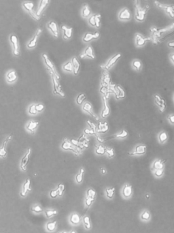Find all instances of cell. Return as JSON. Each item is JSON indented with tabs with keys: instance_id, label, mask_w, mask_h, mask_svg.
I'll list each match as a JSON object with an SVG mask.
<instances>
[{
	"instance_id": "3",
	"label": "cell",
	"mask_w": 174,
	"mask_h": 233,
	"mask_svg": "<svg viewBox=\"0 0 174 233\" xmlns=\"http://www.w3.org/2000/svg\"><path fill=\"white\" fill-rule=\"evenodd\" d=\"M42 58H43V60H44V62L46 65V67L48 68V69L49 70L50 72L52 73L59 80L60 77L59 76V74H58V73H57L56 69H55V65H54V64H53V63L51 62V60L49 59V57H48L47 54H46V53H44V54H42Z\"/></svg>"
},
{
	"instance_id": "37",
	"label": "cell",
	"mask_w": 174,
	"mask_h": 233,
	"mask_svg": "<svg viewBox=\"0 0 174 233\" xmlns=\"http://www.w3.org/2000/svg\"><path fill=\"white\" fill-rule=\"evenodd\" d=\"M158 139L161 144H164L168 140V134L165 131H162L158 135Z\"/></svg>"
},
{
	"instance_id": "42",
	"label": "cell",
	"mask_w": 174,
	"mask_h": 233,
	"mask_svg": "<svg viewBox=\"0 0 174 233\" xmlns=\"http://www.w3.org/2000/svg\"><path fill=\"white\" fill-rule=\"evenodd\" d=\"M63 70L65 72H73L74 68H73V65H72V61H69V62H67V63H65V64L63 65Z\"/></svg>"
},
{
	"instance_id": "5",
	"label": "cell",
	"mask_w": 174,
	"mask_h": 233,
	"mask_svg": "<svg viewBox=\"0 0 174 233\" xmlns=\"http://www.w3.org/2000/svg\"><path fill=\"white\" fill-rule=\"evenodd\" d=\"M50 74H51V76H52V82H53V87H54V91H53V93H54L55 94H56V95L61 96V97L63 98V97H65V93L62 90L61 85L59 84V79H58L54 74L51 73V72H50Z\"/></svg>"
},
{
	"instance_id": "38",
	"label": "cell",
	"mask_w": 174,
	"mask_h": 233,
	"mask_svg": "<svg viewBox=\"0 0 174 233\" xmlns=\"http://www.w3.org/2000/svg\"><path fill=\"white\" fill-rule=\"evenodd\" d=\"M84 169L83 168H81L80 169L78 173L76 174V177H75V180L78 184H80L83 183V179H84Z\"/></svg>"
},
{
	"instance_id": "8",
	"label": "cell",
	"mask_w": 174,
	"mask_h": 233,
	"mask_svg": "<svg viewBox=\"0 0 174 233\" xmlns=\"http://www.w3.org/2000/svg\"><path fill=\"white\" fill-rule=\"evenodd\" d=\"M156 6L159 8L163 9L165 13L171 18H174V5H166L162 4L157 1L154 2Z\"/></svg>"
},
{
	"instance_id": "11",
	"label": "cell",
	"mask_w": 174,
	"mask_h": 233,
	"mask_svg": "<svg viewBox=\"0 0 174 233\" xmlns=\"http://www.w3.org/2000/svg\"><path fill=\"white\" fill-rule=\"evenodd\" d=\"M68 222L71 225L76 226L82 223V217L78 213L73 212L69 215L68 217Z\"/></svg>"
},
{
	"instance_id": "45",
	"label": "cell",
	"mask_w": 174,
	"mask_h": 233,
	"mask_svg": "<svg viewBox=\"0 0 174 233\" xmlns=\"http://www.w3.org/2000/svg\"><path fill=\"white\" fill-rule=\"evenodd\" d=\"M128 137V132L125 130H122L120 132L113 136L114 138H125Z\"/></svg>"
},
{
	"instance_id": "57",
	"label": "cell",
	"mask_w": 174,
	"mask_h": 233,
	"mask_svg": "<svg viewBox=\"0 0 174 233\" xmlns=\"http://www.w3.org/2000/svg\"><path fill=\"white\" fill-rule=\"evenodd\" d=\"M167 119L170 121L171 124L174 125V114H171V115H169Z\"/></svg>"
},
{
	"instance_id": "16",
	"label": "cell",
	"mask_w": 174,
	"mask_h": 233,
	"mask_svg": "<svg viewBox=\"0 0 174 233\" xmlns=\"http://www.w3.org/2000/svg\"><path fill=\"white\" fill-rule=\"evenodd\" d=\"M57 225H58V223L57 220L48 221V222L46 223L44 226L46 231L49 233L55 232L57 230Z\"/></svg>"
},
{
	"instance_id": "4",
	"label": "cell",
	"mask_w": 174,
	"mask_h": 233,
	"mask_svg": "<svg viewBox=\"0 0 174 233\" xmlns=\"http://www.w3.org/2000/svg\"><path fill=\"white\" fill-rule=\"evenodd\" d=\"M31 182L30 178L26 179V180L23 183V185H22L21 190L20 191V193H19V195H20L21 198H25L26 196H27V194L29 192H31V190H32V189H31Z\"/></svg>"
},
{
	"instance_id": "49",
	"label": "cell",
	"mask_w": 174,
	"mask_h": 233,
	"mask_svg": "<svg viewBox=\"0 0 174 233\" xmlns=\"http://www.w3.org/2000/svg\"><path fill=\"white\" fill-rule=\"evenodd\" d=\"M87 124L88 125L89 127H90L91 129L93 130L94 131V132L95 133V135L97 136V137H99V136L97 134V125L96 124H95V123L92 122V121H87Z\"/></svg>"
},
{
	"instance_id": "55",
	"label": "cell",
	"mask_w": 174,
	"mask_h": 233,
	"mask_svg": "<svg viewBox=\"0 0 174 233\" xmlns=\"http://www.w3.org/2000/svg\"><path fill=\"white\" fill-rule=\"evenodd\" d=\"M35 108H36V111H37L38 113H41L42 111L44 109V106L43 104H38L35 105Z\"/></svg>"
},
{
	"instance_id": "52",
	"label": "cell",
	"mask_w": 174,
	"mask_h": 233,
	"mask_svg": "<svg viewBox=\"0 0 174 233\" xmlns=\"http://www.w3.org/2000/svg\"><path fill=\"white\" fill-rule=\"evenodd\" d=\"M49 197L52 199H55L59 197V194L57 189L51 190L49 191Z\"/></svg>"
},
{
	"instance_id": "64",
	"label": "cell",
	"mask_w": 174,
	"mask_h": 233,
	"mask_svg": "<svg viewBox=\"0 0 174 233\" xmlns=\"http://www.w3.org/2000/svg\"><path fill=\"white\" fill-rule=\"evenodd\" d=\"M173 99H174V93H173Z\"/></svg>"
},
{
	"instance_id": "40",
	"label": "cell",
	"mask_w": 174,
	"mask_h": 233,
	"mask_svg": "<svg viewBox=\"0 0 174 233\" xmlns=\"http://www.w3.org/2000/svg\"><path fill=\"white\" fill-rule=\"evenodd\" d=\"M95 153L97 155H104L106 153V147L101 144H98L96 145Z\"/></svg>"
},
{
	"instance_id": "48",
	"label": "cell",
	"mask_w": 174,
	"mask_h": 233,
	"mask_svg": "<svg viewBox=\"0 0 174 233\" xmlns=\"http://www.w3.org/2000/svg\"><path fill=\"white\" fill-rule=\"evenodd\" d=\"M96 196H97V192L93 188H88V190H87L86 193V196L95 199Z\"/></svg>"
},
{
	"instance_id": "46",
	"label": "cell",
	"mask_w": 174,
	"mask_h": 233,
	"mask_svg": "<svg viewBox=\"0 0 174 233\" xmlns=\"http://www.w3.org/2000/svg\"><path fill=\"white\" fill-rule=\"evenodd\" d=\"M95 201V199L92 198H89L88 196H86L85 198H84V206H85L86 208L88 209L90 208Z\"/></svg>"
},
{
	"instance_id": "25",
	"label": "cell",
	"mask_w": 174,
	"mask_h": 233,
	"mask_svg": "<svg viewBox=\"0 0 174 233\" xmlns=\"http://www.w3.org/2000/svg\"><path fill=\"white\" fill-rule=\"evenodd\" d=\"M103 107H104V108L103 109L101 116V118L104 119V118L107 117L108 116L110 115V107H109L108 100L105 96L103 97Z\"/></svg>"
},
{
	"instance_id": "15",
	"label": "cell",
	"mask_w": 174,
	"mask_h": 233,
	"mask_svg": "<svg viewBox=\"0 0 174 233\" xmlns=\"http://www.w3.org/2000/svg\"><path fill=\"white\" fill-rule=\"evenodd\" d=\"M121 56H122V55L120 54V53H116V54L114 55V56H112L110 59L108 60L107 64L105 65V67H104L105 69L110 70V68H112L114 65L116 64V62H118V61L120 59Z\"/></svg>"
},
{
	"instance_id": "63",
	"label": "cell",
	"mask_w": 174,
	"mask_h": 233,
	"mask_svg": "<svg viewBox=\"0 0 174 233\" xmlns=\"http://www.w3.org/2000/svg\"><path fill=\"white\" fill-rule=\"evenodd\" d=\"M146 198H150V195H149V194H146Z\"/></svg>"
},
{
	"instance_id": "31",
	"label": "cell",
	"mask_w": 174,
	"mask_h": 233,
	"mask_svg": "<svg viewBox=\"0 0 174 233\" xmlns=\"http://www.w3.org/2000/svg\"><path fill=\"white\" fill-rule=\"evenodd\" d=\"M17 80V75L14 70H11L6 74V81L9 83H13Z\"/></svg>"
},
{
	"instance_id": "61",
	"label": "cell",
	"mask_w": 174,
	"mask_h": 233,
	"mask_svg": "<svg viewBox=\"0 0 174 233\" xmlns=\"http://www.w3.org/2000/svg\"><path fill=\"white\" fill-rule=\"evenodd\" d=\"M69 233H77V232L75 230H72L71 231L69 232Z\"/></svg>"
},
{
	"instance_id": "44",
	"label": "cell",
	"mask_w": 174,
	"mask_h": 233,
	"mask_svg": "<svg viewBox=\"0 0 174 233\" xmlns=\"http://www.w3.org/2000/svg\"><path fill=\"white\" fill-rule=\"evenodd\" d=\"M57 190L58 191V194H59V197L62 198L63 196L64 195L65 191V186L63 183H59L57 187Z\"/></svg>"
},
{
	"instance_id": "33",
	"label": "cell",
	"mask_w": 174,
	"mask_h": 233,
	"mask_svg": "<svg viewBox=\"0 0 174 233\" xmlns=\"http://www.w3.org/2000/svg\"><path fill=\"white\" fill-rule=\"evenodd\" d=\"M164 162L161 159H156L153 162L152 164V169L153 171L155 170H163Z\"/></svg>"
},
{
	"instance_id": "26",
	"label": "cell",
	"mask_w": 174,
	"mask_h": 233,
	"mask_svg": "<svg viewBox=\"0 0 174 233\" xmlns=\"http://www.w3.org/2000/svg\"><path fill=\"white\" fill-rule=\"evenodd\" d=\"M58 214H59V211L57 209L48 208L44 211V215L48 219H50V218L55 217V216L57 215Z\"/></svg>"
},
{
	"instance_id": "62",
	"label": "cell",
	"mask_w": 174,
	"mask_h": 233,
	"mask_svg": "<svg viewBox=\"0 0 174 233\" xmlns=\"http://www.w3.org/2000/svg\"><path fill=\"white\" fill-rule=\"evenodd\" d=\"M59 233H69L67 231H66V230H62V231L59 232Z\"/></svg>"
},
{
	"instance_id": "36",
	"label": "cell",
	"mask_w": 174,
	"mask_h": 233,
	"mask_svg": "<svg viewBox=\"0 0 174 233\" xmlns=\"http://www.w3.org/2000/svg\"><path fill=\"white\" fill-rule=\"evenodd\" d=\"M91 14V10L88 4H84L82 10V16L84 18H89Z\"/></svg>"
},
{
	"instance_id": "22",
	"label": "cell",
	"mask_w": 174,
	"mask_h": 233,
	"mask_svg": "<svg viewBox=\"0 0 174 233\" xmlns=\"http://www.w3.org/2000/svg\"><path fill=\"white\" fill-rule=\"evenodd\" d=\"M100 34L99 32H95L94 33L87 32L85 33V34H84V37L83 38V42H89L93 40H97V39H98L99 38H100Z\"/></svg>"
},
{
	"instance_id": "56",
	"label": "cell",
	"mask_w": 174,
	"mask_h": 233,
	"mask_svg": "<svg viewBox=\"0 0 174 233\" xmlns=\"http://www.w3.org/2000/svg\"><path fill=\"white\" fill-rule=\"evenodd\" d=\"M84 132L86 135H95V133L94 132V131L91 129V128H86V129H84Z\"/></svg>"
},
{
	"instance_id": "21",
	"label": "cell",
	"mask_w": 174,
	"mask_h": 233,
	"mask_svg": "<svg viewBox=\"0 0 174 233\" xmlns=\"http://www.w3.org/2000/svg\"><path fill=\"white\" fill-rule=\"evenodd\" d=\"M61 30L63 31V37L64 40H68L70 39L72 36V33H73V27H68L63 25L61 26Z\"/></svg>"
},
{
	"instance_id": "14",
	"label": "cell",
	"mask_w": 174,
	"mask_h": 233,
	"mask_svg": "<svg viewBox=\"0 0 174 233\" xmlns=\"http://www.w3.org/2000/svg\"><path fill=\"white\" fill-rule=\"evenodd\" d=\"M42 32V29L41 28L38 29L37 31H35L34 36H33V38H31V40L27 44V48H35L36 46H37L38 38H39L40 36L41 35Z\"/></svg>"
},
{
	"instance_id": "54",
	"label": "cell",
	"mask_w": 174,
	"mask_h": 233,
	"mask_svg": "<svg viewBox=\"0 0 174 233\" xmlns=\"http://www.w3.org/2000/svg\"><path fill=\"white\" fill-rule=\"evenodd\" d=\"M163 173H164L163 170H155V171H154V176L156 177H159V178L163 176Z\"/></svg>"
},
{
	"instance_id": "10",
	"label": "cell",
	"mask_w": 174,
	"mask_h": 233,
	"mask_svg": "<svg viewBox=\"0 0 174 233\" xmlns=\"http://www.w3.org/2000/svg\"><path fill=\"white\" fill-rule=\"evenodd\" d=\"M147 152L146 145L144 144H139L135 147L129 153V155H144Z\"/></svg>"
},
{
	"instance_id": "35",
	"label": "cell",
	"mask_w": 174,
	"mask_h": 233,
	"mask_svg": "<svg viewBox=\"0 0 174 233\" xmlns=\"http://www.w3.org/2000/svg\"><path fill=\"white\" fill-rule=\"evenodd\" d=\"M109 127L108 123L106 122H100L97 128V133H105L108 132Z\"/></svg>"
},
{
	"instance_id": "59",
	"label": "cell",
	"mask_w": 174,
	"mask_h": 233,
	"mask_svg": "<svg viewBox=\"0 0 174 233\" xmlns=\"http://www.w3.org/2000/svg\"><path fill=\"white\" fill-rule=\"evenodd\" d=\"M168 47L170 48H174V41H171V42L168 43Z\"/></svg>"
},
{
	"instance_id": "29",
	"label": "cell",
	"mask_w": 174,
	"mask_h": 233,
	"mask_svg": "<svg viewBox=\"0 0 174 233\" xmlns=\"http://www.w3.org/2000/svg\"><path fill=\"white\" fill-rule=\"evenodd\" d=\"M72 65H73V68H74L73 73L74 75H78L80 72V67H81L80 63L78 59L76 57H72Z\"/></svg>"
},
{
	"instance_id": "1",
	"label": "cell",
	"mask_w": 174,
	"mask_h": 233,
	"mask_svg": "<svg viewBox=\"0 0 174 233\" xmlns=\"http://www.w3.org/2000/svg\"><path fill=\"white\" fill-rule=\"evenodd\" d=\"M135 8V19L137 21L143 22L146 19V15L147 12L149 9V6H147L144 8H142L140 6L139 0H134Z\"/></svg>"
},
{
	"instance_id": "50",
	"label": "cell",
	"mask_w": 174,
	"mask_h": 233,
	"mask_svg": "<svg viewBox=\"0 0 174 233\" xmlns=\"http://www.w3.org/2000/svg\"><path fill=\"white\" fill-rule=\"evenodd\" d=\"M35 105L36 104H31L29 107V109H28L29 114H30V115H35L38 113L37 111H36Z\"/></svg>"
},
{
	"instance_id": "9",
	"label": "cell",
	"mask_w": 174,
	"mask_h": 233,
	"mask_svg": "<svg viewBox=\"0 0 174 233\" xmlns=\"http://www.w3.org/2000/svg\"><path fill=\"white\" fill-rule=\"evenodd\" d=\"M154 102H155L157 107L159 109L161 112H164L166 108V101L163 97L161 96L159 94H155L154 96Z\"/></svg>"
},
{
	"instance_id": "27",
	"label": "cell",
	"mask_w": 174,
	"mask_h": 233,
	"mask_svg": "<svg viewBox=\"0 0 174 233\" xmlns=\"http://www.w3.org/2000/svg\"><path fill=\"white\" fill-rule=\"evenodd\" d=\"M31 212H32L33 214L35 215H40L44 213V208L42 207V205H40L39 203H35L31 205L30 208Z\"/></svg>"
},
{
	"instance_id": "34",
	"label": "cell",
	"mask_w": 174,
	"mask_h": 233,
	"mask_svg": "<svg viewBox=\"0 0 174 233\" xmlns=\"http://www.w3.org/2000/svg\"><path fill=\"white\" fill-rule=\"evenodd\" d=\"M82 222H83V226L86 230H89L91 229L92 228V225H91V219L90 217L88 215H84L83 217H82Z\"/></svg>"
},
{
	"instance_id": "19",
	"label": "cell",
	"mask_w": 174,
	"mask_h": 233,
	"mask_svg": "<svg viewBox=\"0 0 174 233\" xmlns=\"http://www.w3.org/2000/svg\"><path fill=\"white\" fill-rule=\"evenodd\" d=\"M131 18V14L127 8H123L118 14V19L121 21H129Z\"/></svg>"
},
{
	"instance_id": "58",
	"label": "cell",
	"mask_w": 174,
	"mask_h": 233,
	"mask_svg": "<svg viewBox=\"0 0 174 233\" xmlns=\"http://www.w3.org/2000/svg\"><path fill=\"white\" fill-rule=\"evenodd\" d=\"M100 171H101V173L102 174H105L106 173H107V170H106L105 168H101Z\"/></svg>"
},
{
	"instance_id": "23",
	"label": "cell",
	"mask_w": 174,
	"mask_h": 233,
	"mask_svg": "<svg viewBox=\"0 0 174 233\" xmlns=\"http://www.w3.org/2000/svg\"><path fill=\"white\" fill-rule=\"evenodd\" d=\"M80 57L81 58L88 57L92 59H95V54H94L93 47H92L91 46H88V47L86 48V49L84 50V51L83 54L80 55Z\"/></svg>"
},
{
	"instance_id": "13",
	"label": "cell",
	"mask_w": 174,
	"mask_h": 233,
	"mask_svg": "<svg viewBox=\"0 0 174 233\" xmlns=\"http://www.w3.org/2000/svg\"><path fill=\"white\" fill-rule=\"evenodd\" d=\"M88 23L91 26L95 27L97 28H100L101 25V14H95L89 16Z\"/></svg>"
},
{
	"instance_id": "39",
	"label": "cell",
	"mask_w": 174,
	"mask_h": 233,
	"mask_svg": "<svg viewBox=\"0 0 174 233\" xmlns=\"http://www.w3.org/2000/svg\"><path fill=\"white\" fill-rule=\"evenodd\" d=\"M116 96L118 99H123L125 97V92L121 86L118 85L116 89Z\"/></svg>"
},
{
	"instance_id": "47",
	"label": "cell",
	"mask_w": 174,
	"mask_h": 233,
	"mask_svg": "<svg viewBox=\"0 0 174 233\" xmlns=\"http://www.w3.org/2000/svg\"><path fill=\"white\" fill-rule=\"evenodd\" d=\"M86 98V96L84 93H80L76 98V103L78 105H83L84 100Z\"/></svg>"
},
{
	"instance_id": "2",
	"label": "cell",
	"mask_w": 174,
	"mask_h": 233,
	"mask_svg": "<svg viewBox=\"0 0 174 233\" xmlns=\"http://www.w3.org/2000/svg\"><path fill=\"white\" fill-rule=\"evenodd\" d=\"M61 148L63 150H69V151H72L77 155H79L81 154L82 151L80 149H79L78 147H77L71 142V140H69L67 138H65L63 140V141L62 142L61 145Z\"/></svg>"
},
{
	"instance_id": "43",
	"label": "cell",
	"mask_w": 174,
	"mask_h": 233,
	"mask_svg": "<svg viewBox=\"0 0 174 233\" xmlns=\"http://www.w3.org/2000/svg\"><path fill=\"white\" fill-rule=\"evenodd\" d=\"M105 195L106 197L109 199H112L113 198L114 196V193H115V188H108L105 189Z\"/></svg>"
},
{
	"instance_id": "51",
	"label": "cell",
	"mask_w": 174,
	"mask_h": 233,
	"mask_svg": "<svg viewBox=\"0 0 174 233\" xmlns=\"http://www.w3.org/2000/svg\"><path fill=\"white\" fill-rule=\"evenodd\" d=\"M106 154L108 155V156L110 157V158H112V157H114L115 155V152H114V149L113 148H108L106 147Z\"/></svg>"
},
{
	"instance_id": "28",
	"label": "cell",
	"mask_w": 174,
	"mask_h": 233,
	"mask_svg": "<svg viewBox=\"0 0 174 233\" xmlns=\"http://www.w3.org/2000/svg\"><path fill=\"white\" fill-rule=\"evenodd\" d=\"M83 110L84 111H85L86 113H88L89 115H91V116H93L94 118L96 119H97L96 115L95 114V113L93 112V106H92V104L90 102H86L83 104Z\"/></svg>"
},
{
	"instance_id": "30",
	"label": "cell",
	"mask_w": 174,
	"mask_h": 233,
	"mask_svg": "<svg viewBox=\"0 0 174 233\" xmlns=\"http://www.w3.org/2000/svg\"><path fill=\"white\" fill-rule=\"evenodd\" d=\"M147 41H148V39L144 38V36H142L139 33H136L135 34V44H136L137 47H144L146 45Z\"/></svg>"
},
{
	"instance_id": "24",
	"label": "cell",
	"mask_w": 174,
	"mask_h": 233,
	"mask_svg": "<svg viewBox=\"0 0 174 233\" xmlns=\"http://www.w3.org/2000/svg\"><path fill=\"white\" fill-rule=\"evenodd\" d=\"M122 196L124 198H130V196H132V194H133L132 186L129 185V184H125L122 188Z\"/></svg>"
},
{
	"instance_id": "53",
	"label": "cell",
	"mask_w": 174,
	"mask_h": 233,
	"mask_svg": "<svg viewBox=\"0 0 174 233\" xmlns=\"http://www.w3.org/2000/svg\"><path fill=\"white\" fill-rule=\"evenodd\" d=\"M141 218L142 220L144 221H148L150 219V213L148 211H144L142 213Z\"/></svg>"
},
{
	"instance_id": "18",
	"label": "cell",
	"mask_w": 174,
	"mask_h": 233,
	"mask_svg": "<svg viewBox=\"0 0 174 233\" xmlns=\"http://www.w3.org/2000/svg\"><path fill=\"white\" fill-rule=\"evenodd\" d=\"M12 138H13V136L12 135L8 136V137L4 140L1 147H0V157H3V158L6 157V156H7L6 146H7V144H8V142L12 139Z\"/></svg>"
},
{
	"instance_id": "7",
	"label": "cell",
	"mask_w": 174,
	"mask_h": 233,
	"mask_svg": "<svg viewBox=\"0 0 174 233\" xmlns=\"http://www.w3.org/2000/svg\"><path fill=\"white\" fill-rule=\"evenodd\" d=\"M10 41L12 43L13 47V54L14 56H19L20 55V47L18 37L16 35L12 34L10 36Z\"/></svg>"
},
{
	"instance_id": "41",
	"label": "cell",
	"mask_w": 174,
	"mask_h": 233,
	"mask_svg": "<svg viewBox=\"0 0 174 233\" xmlns=\"http://www.w3.org/2000/svg\"><path fill=\"white\" fill-rule=\"evenodd\" d=\"M132 67L136 71H141L142 69V64L141 61L139 59H134L132 62Z\"/></svg>"
},
{
	"instance_id": "6",
	"label": "cell",
	"mask_w": 174,
	"mask_h": 233,
	"mask_svg": "<svg viewBox=\"0 0 174 233\" xmlns=\"http://www.w3.org/2000/svg\"><path fill=\"white\" fill-rule=\"evenodd\" d=\"M23 8H25L26 10H27V12L29 13L30 15L32 16V17L35 19V20H40V16H38L37 15V14L34 13L33 11V7H34V4L32 1H25L23 2Z\"/></svg>"
},
{
	"instance_id": "20",
	"label": "cell",
	"mask_w": 174,
	"mask_h": 233,
	"mask_svg": "<svg viewBox=\"0 0 174 233\" xmlns=\"http://www.w3.org/2000/svg\"><path fill=\"white\" fill-rule=\"evenodd\" d=\"M38 125H39V122H38V121H29L26 125V130L29 131L31 134H34Z\"/></svg>"
},
{
	"instance_id": "60",
	"label": "cell",
	"mask_w": 174,
	"mask_h": 233,
	"mask_svg": "<svg viewBox=\"0 0 174 233\" xmlns=\"http://www.w3.org/2000/svg\"><path fill=\"white\" fill-rule=\"evenodd\" d=\"M170 59L171 61V62L174 64V53H171V54L170 55Z\"/></svg>"
},
{
	"instance_id": "32",
	"label": "cell",
	"mask_w": 174,
	"mask_h": 233,
	"mask_svg": "<svg viewBox=\"0 0 174 233\" xmlns=\"http://www.w3.org/2000/svg\"><path fill=\"white\" fill-rule=\"evenodd\" d=\"M49 1L50 0H40L39 6H38V11L37 13H36L38 16H40L41 14H42L45 8H46L48 5V4H49Z\"/></svg>"
},
{
	"instance_id": "17",
	"label": "cell",
	"mask_w": 174,
	"mask_h": 233,
	"mask_svg": "<svg viewBox=\"0 0 174 233\" xmlns=\"http://www.w3.org/2000/svg\"><path fill=\"white\" fill-rule=\"evenodd\" d=\"M47 27L48 30L51 31L52 35L54 36L55 38H58V36H59V28H58L56 22L53 21H49L47 24Z\"/></svg>"
},
{
	"instance_id": "12",
	"label": "cell",
	"mask_w": 174,
	"mask_h": 233,
	"mask_svg": "<svg viewBox=\"0 0 174 233\" xmlns=\"http://www.w3.org/2000/svg\"><path fill=\"white\" fill-rule=\"evenodd\" d=\"M31 153V149L29 147L28 148L26 154H25V155H24L23 158L21 159L20 167L22 171L24 172L27 171V164L29 163V162Z\"/></svg>"
}]
</instances>
